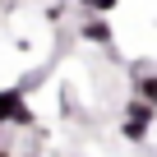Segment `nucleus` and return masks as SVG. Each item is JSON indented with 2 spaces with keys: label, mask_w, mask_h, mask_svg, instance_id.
Listing matches in <instances>:
<instances>
[{
  "label": "nucleus",
  "mask_w": 157,
  "mask_h": 157,
  "mask_svg": "<svg viewBox=\"0 0 157 157\" xmlns=\"http://www.w3.org/2000/svg\"><path fill=\"white\" fill-rule=\"evenodd\" d=\"M33 106L23 102V88H0V125H33Z\"/></svg>",
  "instance_id": "nucleus-1"
},
{
  "label": "nucleus",
  "mask_w": 157,
  "mask_h": 157,
  "mask_svg": "<svg viewBox=\"0 0 157 157\" xmlns=\"http://www.w3.org/2000/svg\"><path fill=\"white\" fill-rule=\"evenodd\" d=\"M125 116H129V120H125V139H129V143H143V134H148V125H152L157 106H152V102H143V97H134Z\"/></svg>",
  "instance_id": "nucleus-2"
},
{
  "label": "nucleus",
  "mask_w": 157,
  "mask_h": 157,
  "mask_svg": "<svg viewBox=\"0 0 157 157\" xmlns=\"http://www.w3.org/2000/svg\"><path fill=\"white\" fill-rule=\"evenodd\" d=\"M139 97L157 106V78H152V74H143V78H139Z\"/></svg>",
  "instance_id": "nucleus-3"
},
{
  "label": "nucleus",
  "mask_w": 157,
  "mask_h": 157,
  "mask_svg": "<svg viewBox=\"0 0 157 157\" xmlns=\"http://www.w3.org/2000/svg\"><path fill=\"white\" fill-rule=\"evenodd\" d=\"M83 37L88 42H111V28L106 23H83Z\"/></svg>",
  "instance_id": "nucleus-4"
},
{
  "label": "nucleus",
  "mask_w": 157,
  "mask_h": 157,
  "mask_svg": "<svg viewBox=\"0 0 157 157\" xmlns=\"http://www.w3.org/2000/svg\"><path fill=\"white\" fill-rule=\"evenodd\" d=\"M78 5H88V10H102V14H106V10H116V5H120V0H78Z\"/></svg>",
  "instance_id": "nucleus-5"
},
{
  "label": "nucleus",
  "mask_w": 157,
  "mask_h": 157,
  "mask_svg": "<svg viewBox=\"0 0 157 157\" xmlns=\"http://www.w3.org/2000/svg\"><path fill=\"white\" fill-rule=\"evenodd\" d=\"M0 157H10V152H0Z\"/></svg>",
  "instance_id": "nucleus-6"
}]
</instances>
